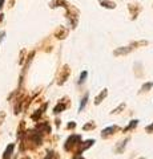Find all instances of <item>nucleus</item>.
Listing matches in <instances>:
<instances>
[{
    "mask_svg": "<svg viewBox=\"0 0 153 159\" xmlns=\"http://www.w3.org/2000/svg\"><path fill=\"white\" fill-rule=\"evenodd\" d=\"M75 127H76V122H69V123L67 125V129H68V130H73Z\"/></svg>",
    "mask_w": 153,
    "mask_h": 159,
    "instance_id": "29",
    "label": "nucleus"
},
{
    "mask_svg": "<svg viewBox=\"0 0 153 159\" xmlns=\"http://www.w3.org/2000/svg\"><path fill=\"white\" fill-rule=\"evenodd\" d=\"M67 107H68V98H67V97H64L61 101L59 102L55 107H53V113H55V114H59V113H61V111L65 110Z\"/></svg>",
    "mask_w": 153,
    "mask_h": 159,
    "instance_id": "10",
    "label": "nucleus"
},
{
    "mask_svg": "<svg viewBox=\"0 0 153 159\" xmlns=\"http://www.w3.org/2000/svg\"><path fill=\"white\" fill-rule=\"evenodd\" d=\"M95 129H96V123L93 122V121L88 122V123H85V125L83 126V130L84 131H92V130H95Z\"/></svg>",
    "mask_w": 153,
    "mask_h": 159,
    "instance_id": "21",
    "label": "nucleus"
},
{
    "mask_svg": "<svg viewBox=\"0 0 153 159\" xmlns=\"http://www.w3.org/2000/svg\"><path fill=\"white\" fill-rule=\"evenodd\" d=\"M65 16L68 19V21H69V25L72 29H75L77 27V23H79V17H80V12H79V9L75 8L72 6V4L68 3L65 7Z\"/></svg>",
    "mask_w": 153,
    "mask_h": 159,
    "instance_id": "1",
    "label": "nucleus"
},
{
    "mask_svg": "<svg viewBox=\"0 0 153 159\" xmlns=\"http://www.w3.org/2000/svg\"><path fill=\"white\" fill-rule=\"evenodd\" d=\"M133 51V47L132 45H128V47H120V48H116L113 51V56H125V54H129Z\"/></svg>",
    "mask_w": 153,
    "mask_h": 159,
    "instance_id": "9",
    "label": "nucleus"
},
{
    "mask_svg": "<svg viewBox=\"0 0 153 159\" xmlns=\"http://www.w3.org/2000/svg\"><path fill=\"white\" fill-rule=\"evenodd\" d=\"M4 119H6V113L4 111H0V125L4 122Z\"/></svg>",
    "mask_w": 153,
    "mask_h": 159,
    "instance_id": "30",
    "label": "nucleus"
},
{
    "mask_svg": "<svg viewBox=\"0 0 153 159\" xmlns=\"http://www.w3.org/2000/svg\"><path fill=\"white\" fill-rule=\"evenodd\" d=\"M47 106H48V103H43V106H41L40 109H37V110L32 114L31 118L33 119V121H39V119H40V117L43 116V113H44V110L47 109Z\"/></svg>",
    "mask_w": 153,
    "mask_h": 159,
    "instance_id": "15",
    "label": "nucleus"
},
{
    "mask_svg": "<svg viewBox=\"0 0 153 159\" xmlns=\"http://www.w3.org/2000/svg\"><path fill=\"white\" fill-rule=\"evenodd\" d=\"M108 97V89L107 88H104V89H103V90L100 92V93H98L97 94V96L95 97V105L96 106H98V105H100V103L103 102V101H104V99Z\"/></svg>",
    "mask_w": 153,
    "mask_h": 159,
    "instance_id": "13",
    "label": "nucleus"
},
{
    "mask_svg": "<svg viewBox=\"0 0 153 159\" xmlns=\"http://www.w3.org/2000/svg\"><path fill=\"white\" fill-rule=\"evenodd\" d=\"M13 150H15V145H13V143L8 145L7 148H6V151H4V154H3V159H9V158H11L12 154H13Z\"/></svg>",
    "mask_w": 153,
    "mask_h": 159,
    "instance_id": "17",
    "label": "nucleus"
},
{
    "mask_svg": "<svg viewBox=\"0 0 153 159\" xmlns=\"http://www.w3.org/2000/svg\"><path fill=\"white\" fill-rule=\"evenodd\" d=\"M68 4L67 0H51L49 2V8H52V9H55V8H64Z\"/></svg>",
    "mask_w": 153,
    "mask_h": 159,
    "instance_id": "14",
    "label": "nucleus"
},
{
    "mask_svg": "<svg viewBox=\"0 0 153 159\" xmlns=\"http://www.w3.org/2000/svg\"><path fill=\"white\" fill-rule=\"evenodd\" d=\"M68 33H69V29L65 28V27H63V25H60V27L56 28L55 32H53V36H55L56 39H59V40H64V39L68 36Z\"/></svg>",
    "mask_w": 153,
    "mask_h": 159,
    "instance_id": "7",
    "label": "nucleus"
},
{
    "mask_svg": "<svg viewBox=\"0 0 153 159\" xmlns=\"http://www.w3.org/2000/svg\"><path fill=\"white\" fill-rule=\"evenodd\" d=\"M27 138H28L29 143H33L35 146H41L43 145V134L39 133L37 130L27 131Z\"/></svg>",
    "mask_w": 153,
    "mask_h": 159,
    "instance_id": "4",
    "label": "nucleus"
},
{
    "mask_svg": "<svg viewBox=\"0 0 153 159\" xmlns=\"http://www.w3.org/2000/svg\"><path fill=\"white\" fill-rule=\"evenodd\" d=\"M145 131H146L148 134H152V133H153V122L151 123V125H148V126L145 127Z\"/></svg>",
    "mask_w": 153,
    "mask_h": 159,
    "instance_id": "28",
    "label": "nucleus"
},
{
    "mask_svg": "<svg viewBox=\"0 0 153 159\" xmlns=\"http://www.w3.org/2000/svg\"><path fill=\"white\" fill-rule=\"evenodd\" d=\"M69 76H71V68H69V65H68V64H65V65H63V68L60 69V72H59V76H57V85H59V86L64 85V84L68 81Z\"/></svg>",
    "mask_w": 153,
    "mask_h": 159,
    "instance_id": "3",
    "label": "nucleus"
},
{
    "mask_svg": "<svg viewBox=\"0 0 153 159\" xmlns=\"http://www.w3.org/2000/svg\"><path fill=\"white\" fill-rule=\"evenodd\" d=\"M137 125H139V119H132V121L128 123V126L125 129H122V133H127V131H131L133 129H136Z\"/></svg>",
    "mask_w": 153,
    "mask_h": 159,
    "instance_id": "18",
    "label": "nucleus"
},
{
    "mask_svg": "<svg viewBox=\"0 0 153 159\" xmlns=\"http://www.w3.org/2000/svg\"><path fill=\"white\" fill-rule=\"evenodd\" d=\"M139 159H145V158H144V157H141V158H139Z\"/></svg>",
    "mask_w": 153,
    "mask_h": 159,
    "instance_id": "34",
    "label": "nucleus"
},
{
    "mask_svg": "<svg viewBox=\"0 0 153 159\" xmlns=\"http://www.w3.org/2000/svg\"><path fill=\"white\" fill-rule=\"evenodd\" d=\"M24 126H26V123H24V121H22L20 122V126H19V130H17V137H22L23 130H24Z\"/></svg>",
    "mask_w": 153,
    "mask_h": 159,
    "instance_id": "26",
    "label": "nucleus"
},
{
    "mask_svg": "<svg viewBox=\"0 0 153 159\" xmlns=\"http://www.w3.org/2000/svg\"><path fill=\"white\" fill-rule=\"evenodd\" d=\"M44 159H59V155H57V152H55V151H48L47 157Z\"/></svg>",
    "mask_w": 153,
    "mask_h": 159,
    "instance_id": "25",
    "label": "nucleus"
},
{
    "mask_svg": "<svg viewBox=\"0 0 153 159\" xmlns=\"http://www.w3.org/2000/svg\"><path fill=\"white\" fill-rule=\"evenodd\" d=\"M120 130V127H118L117 125H113V126H108V127H105L104 130L101 131V138L103 139H107V138H109L111 135H113L116 131H118Z\"/></svg>",
    "mask_w": 153,
    "mask_h": 159,
    "instance_id": "8",
    "label": "nucleus"
},
{
    "mask_svg": "<svg viewBox=\"0 0 153 159\" xmlns=\"http://www.w3.org/2000/svg\"><path fill=\"white\" fill-rule=\"evenodd\" d=\"M131 141V138L129 137H127L124 141H120L116 145V147H115V152L116 154H122L124 152V150H125V147H127V145H128V142Z\"/></svg>",
    "mask_w": 153,
    "mask_h": 159,
    "instance_id": "12",
    "label": "nucleus"
},
{
    "mask_svg": "<svg viewBox=\"0 0 153 159\" xmlns=\"http://www.w3.org/2000/svg\"><path fill=\"white\" fill-rule=\"evenodd\" d=\"M98 4L103 7V8H107V9H115L117 6L115 2L112 0H98Z\"/></svg>",
    "mask_w": 153,
    "mask_h": 159,
    "instance_id": "16",
    "label": "nucleus"
},
{
    "mask_svg": "<svg viewBox=\"0 0 153 159\" xmlns=\"http://www.w3.org/2000/svg\"><path fill=\"white\" fill-rule=\"evenodd\" d=\"M80 143H81V135H79V134H72L71 137H68L65 143H64V150L71 151L75 147H77Z\"/></svg>",
    "mask_w": 153,
    "mask_h": 159,
    "instance_id": "2",
    "label": "nucleus"
},
{
    "mask_svg": "<svg viewBox=\"0 0 153 159\" xmlns=\"http://www.w3.org/2000/svg\"><path fill=\"white\" fill-rule=\"evenodd\" d=\"M125 103H120V105H118L116 109H113V110L111 111V116H113V114H120L122 110H124V109H125Z\"/></svg>",
    "mask_w": 153,
    "mask_h": 159,
    "instance_id": "22",
    "label": "nucleus"
},
{
    "mask_svg": "<svg viewBox=\"0 0 153 159\" xmlns=\"http://www.w3.org/2000/svg\"><path fill=\"white\" fill-rule=\"evenodd\" d=\"M88 98H89V94H85L83 98H81V101H80V105H79V113H81L84 109H85V106H87V102H88Z\"/></svg>",
    "mask_w": 153,
    "mask_h": 159,
    "instance_id": "19",
    "label": "nucleus"
},
{
    "mask_svg": "<svg viewBox=\"0 0 153 159\" xmlns=\"http://www.w3.org/2000/svg\"><path fill=\"white\" fill-rule=\"evenodd\" d=\"M131 45L133 47V49H135V48H139V47L148 45V41H145V40H142V41H136V43H132Z\"/></svg>",
    "mask_w": 153,
    "mask_h": 159,
    "instance_id": "24",
    "label": "nucleus"
},
{
    "mask_svg": "<svg viewBox=\"0 0 153 159\" xmlns=\"http://www.w3.org/2000/svg\"><path fill=\"white\" fill-rule=\"evenodd\" d=\"M36 130L41 134H49L51 133V125H49V122H40L36 125Z\"/></svg>",
    "mask_w": 153,
    "mask_h": 159,
    "instance_id": "11",
    "label": "nucleus"
},
{
    "mask_svg": "<svg viewBox=\"0 0 153 159\" xmlns=\"http://www.w3.org/2000/svg\"><path fill=\"white\" fill-rule=\"evenodd\" d=\"M22 159H31V158H29V157H24V158H22Z\"/></svg>",
    "mask_w": 153,
    "mask_h": 159,
    "instance_id": "33",
    "label": "nucleus"
},
{
    "mask_svg": "<svg viewBox=\"0 0 153 159\" xmlns=\"http://www.w3.org/2000/svg\"><path fill=\"white\" fill-rule=\"evenodd\" d=\"M152 88H153V81H151V82H145V84H144V85H142V86H141V89H140V92H139V93L141 94V93L149 92V90H151V89H152Z\"/></svg>",
    "mask_w": 153,
    "mask_h": 159,
    "instance_id": "20",
    "label": "nucleus"
},
{
    "mask_svg": "<svg viewBox=\"0 0 153 159\" xmlns=\"http://www.w3.org/2000/svg\"><path fill=\"white\" fill-rule=\"evenodd\" d=\"M128 9H129V13H131V19L132 20H136L137 19V16L140 15V12H141V6L140 4H137V3H129L128 4Z\"/></svg>",
    "mask_w": 153,
    "mask_h": 159,
    "instance_id": "6",
    "label": "nucleus"
},
{
    "mask_svg": "<svg viewBox=\"0 0 153 159\" xmlns=\"http://www.w3.org/2000/svg\"><path fill=\"white\" fill-rule=\"evenodd\" d=\"M96 143V141L95 139H88V141H85L84 143H80L79 145V148H77V151L75 152V159H77V158H80L81 157V154L85 151V150H88L91 146H93Z\"/></svg>",
    "mask_w": 153,
    "mask_h": 159,
    "instance_id": "5",
    "label": "nucleus"
},
{
    "mask_svg": "<svg viewBox=\"0 0 153 159\" xmlns=\"http://www.w3.org/2000/svg\"><path fill=\"white\" fill-rule=\"evenodd\" d=\"M24 60H26V51H23L20 52V60H19V64H20V65H23L24 64Z\"/></svg>",
    "mask_w": 153,
    "mask_h": 159,
    "instance_id": "27",
    "label": "nucleus"
},
{
    "mask_svg": "<svg viewBox=\"0 0 153 159\" xmlns=\"http://www.w3.org/2000/svg\"><path fill=\"white\" fill-rule=\"evenodd\" d=\"M87 77H88V72H87V70H83V72H81V74H80V77H79V81H77L79 85H81V84L85 82Z\"/></svg>",
    "mask_w": 153,
    "mask_h": 159,
    "instance_id": "23",
    "label": "nucleus"
},
{
    "mask_svg": "<svg viewBox=\"0 0 153 159\" xmlns=\"http://www.w3.org/2000/svg\"><path fill=\"white\" fill-rule=\"evenodd\" d=\"M4 2H6V0H0V11H2V8L4 6Z\"/></svg>",
    "mask_w": 153,
    "mask_h": 159,
    "instance_id": "32",
    "label": "nucleus"
},
{
    "mask_svg": "<svg viewBox=\"0 0 153 159\" xmlns=\"http://www.w3.org/2000/svg\"><path fill=\"white\" fill-rule=\"evenodd\" d=\"M4 36H6V32L2 31V32H0V44H2V41L4 40Z\"/></svg>",
    "mask_w": 153,
    "mask_h": 159,
    "instance_id": "31",
    "label": "nucleus"
}]
</instances>
